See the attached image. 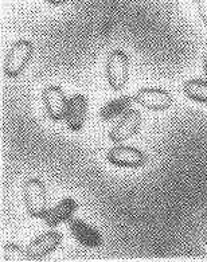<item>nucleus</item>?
<instances>
[{
    "label": "nucleus",
    "mask_w": 207,
    "mask_h": 262,
    "mask_svg": "<svg viewBox=\"0 0 207 262\" xmlns=\"http://www.w3.org/2000/svg\"><path fill=\"white\" fill-rule=\"evenodd\" d=\"M43 102L46 108V115L53 121H61L66 116L69 100L65 96L64 90L59 86L51 85L43 90Z\"/></svg>",
    "instance_id": "7"
},
{
    "label": "nucleus",
    "mask_w": 207,
    "mask_h": 262,
    "mask_svg": "<svg viewBox=\"0 0 207 262\" xmlns=\"http://www.w3.org/2000/svg\"><path fill=\"white\" fill-rule=\"evenodd\" d=\"M62 242V235L58 231H49L36 237L26 248V258L29 261H38L53 253Z\"/></svg>",
    "instance_id": "5"
},
{
    "label": "nucleus",
    "mask_w": 207,
    "mask_h": 262,
    "mask_svg": "<svg viewBox=\"0 0 207 262\" xmlns=\"http://www.w3.org/2000/svg\"><path fill=\"white\" fill-rule=\"evenodd\" d=\"M77 207H78V205H77V202L74 199H72V198H65L59 203L54 206L53 208H49L43 219H45L47 226L57 227L59 223L70 221V218H72L73 214L75 212Z\"/></svg>",
    "instance_id": "11"
},
{
    "label": "nucleus",
    "mask_w": 207,
    "mask_h": 262,
    "mask_svg": "<svg viewBox=\"0 0 207 262\" xmlns=\"http://www.w3.org/2000/svg\"><path fill=\"white\" fill-rule=\"evenodd\" d=\"M69 229H70V233L75 238V241L79 242L82 246H85V248L97 249L100 248L101 244H102L101 234L94 227H92L86 222L81 221V219L70 221Z\"/></svg>",
    "instance_id": "10"
},
{
    "label": "nucleus",
    "mask_w": 207,
    "mask_h": 262,
    "mask_svg": "<svg viewBox=\"0 0 207 262\" xmlns=\"http://www.w3.org/2000/svg\"><path fill=\"white\" fill-rule=\"evenodd\" d=\"M2 258L6 261H27L26 258V249L14 244L4 245L2 249Z\"/></svg>",
    "instance_id": "14"
},
{
    "label": "nucleus",
    "mask_w": 207,
    "mask_h": 262,
    "mask_svg": "<svg viewBox=\"0 0 207 262\" xmlns=\"http://www.w3.org/2000/svg\"><path fill=\"white\" fill-rule=\"evenodd\" d=\"M34 47L30 40H16L11 49L4 61V74L10 78H16L25 72L31 61Z\"/></svg>",
    "instance_id": "1"
},
{
    "label": "nucleus",
    "mask_w": 207,
    "mask_h": 262,
    "mask_svg": "<svg viewBox=\"0 0 207 262\" xmlns=\"http://www.w3.org/2000/svg\"><path fill=\"white\" fill-rule=\"evenodd\" d=\"M135 101L150 111H165L172 105V96L170 92L159 88H143L135 94Z\"/></svg>",
    "instance_id": "6"
},
{
    "label": "nucleus",
    "mask_w": 207,
    "mask_h": 262,
    "mask_svg": "<svg viewBox=\"0 0 207 262\" xmlns=\"http://www.w3.org/2000/svg\"><path fill=\"white\" fill-rule=\"evenodd\" d=\"M86 113H88V98L82 94H74L70 97L66 109V125L73 132H78L84 128Z\"/></svg>",
    "instance_id": "9"
},
{
    "label": "nucleus",
    "mask_w": 207,
    "mask_h": 262,
    "mask_svg": "<svg viewBox=\"0 0 207 262\" xmlns=\"http://www.w3.org/2000/svg\"><path fill=\"white\" fill-rule=\"evenodd\" d=\"M198 8V14L200 19L207 25V0H195Z\"/></svg>",
    "instance_id": "15"
},
{
    "label": "nucleus",
    "mask_w": 207,
    "mask_h": 262,
    "mask_svg": "<svg viewBox=\"0 0 207 262\" xmlns=\"http://www.w3.org/2000/svg\"><path fill=\"white\" fill-rule=\"evenodd\" d=\"M183 92L190 100L200 104H207V81L203 79H190L184 83Z\"/></svg>",
    "instance_id": "13"
},
{
    "label": "nucleus",
    "mask_w": 207,
    "mask_h": 262,
    "mask_svg": "<svg viewBox=\"0 0 207 262\" xmlns=\"http://www.w3.org/2000/svg\"><path fill=\"white\" fill-rule=\"evenodd\" d=\"M107 159L111 164L122 168H139L147 162L146 155L140 149L127 145H117L109 149Z\"/></svg>",
    "instance_id": "4"
},
{
    "label": "nucleus",
    "mask_w": 207,
    "mask_h": 262,
    "mask_svg": "<svg viewBox=\"0 0 207 262\" xmlns=\"http://www.w3.org/2000/svg\"><path fill=\"white\" fill-rule=\"evenodd\" d=\"M135 98L131 96H124V97L116 98V100L109 101L107 105L100 111V117L102 121H111L116 119L117 116H121L129 111Z\"/></svg>",
    "instance_id": "12"
},
{
    "label": "nucleus",
    "mask_w": 207,
    "mask_h": 262,
    "mask_svg": "<svg viewBox=\"0 0 207 262\" xmlns=\"http://www.w3.org/2000/svg\"><path fill=\"white\" fill-rule=\"evenodd\" d=\"M129 58L122 50H113L107 61V79L114 92H120L128 81Z\"/></svg>",
    "instance_id": "3"
},
{
    "label": "nucleus",
    "mask_w": 207,
    "mask_h": 262,
    "mask_svg": "<svg viewBox=\"0 0 207 262\" xmlns=\"http://www.w3.org/2000/svg\"><path fill=\"white\" fill-rule=\"evenodd\" d=\"M141 124V116L137 111H128L124 113L121 120L113 126V129L109 132V139L116 144L124 143L129 137L135 136Z\"/></svg>",
    "instance_id": "8"
},
{
    "label": "nucleus",
    "mask_w": 207,
    "mask_h": 262,
    "mask_svg": "<svg viewBox=\"0 0 207 262\" xmlns=\"http://www.w3.org/2000/svg\"><path fill=\"white\" fill-rule=\"evenodd\" d=\"M203 73H204V76H206V78H207V54H206V58H204V63H203Z\"/></svg>",
    "instance_id": "17"
},
{
    "label": "nucleus",
    "mask_w": 207,
    "mask_h": 262,
    "mask_svg": "<svg viewBox=\"0 0 207 262\" xmlns=\"http://www.w3.org/2000/svg\"><path fill=\"white\" fill-rule=\"evenodd\" d=\"M206 242H207V237H206Z\"/></svg>",
    "instance_id": "18"
},
{
    "label": "nucleus",
    "mask_w": 207,
    "mask_h": 262,
    "mask_svg": "<svg viewBox=\"0 0 207 262\" xmlns=\"http://www.w3.org/2000/svg\"><path fill=\"white\" fill-rule=\"evenodd\" d=\"M26 210L32 218H45L47 212L46 187L39 179H29L23 187Z\"/></svg>",
    "instance_id": "2"
},
{
    "label": "nucleus",
    "mask_w": 207,
    "mask_h": 262,
    "mask_svg": "<svg viewBox=\"0 0 207 262\" xmlns=\"http://www.w3.org/2000/svg\"><path fill=\"white\" fill-rule=\"evenodd\" d=\"M45 2H47L49 4H51V6H62V4H65L68 0H45Z\"/></svg>",
    "instance_id": "16"
}]
</instances>
